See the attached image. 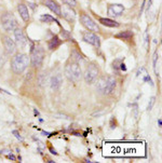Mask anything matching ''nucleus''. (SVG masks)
<instances>
[{
    "mask_svg": "<svg viewBox=\"0 0 162 163\" xmlns=\"http://www.w3.org/2000/svg\"><path fill=\"white\" fill-rule=\"evenodd\" d=\"M117 86V81L113 77H102L100 79H98L96 84L97 91L100 92V94H104V95H108V94H111L115 90H116Z\"/></svg>",
    "mask_w": 162,
    "mask_h": 163,
    "instance_id": "nucleus-1",
    "label": "nucleus"
},
{
    "mask_svg": "<svg viewBox=\"0 0 162 163\" xmlns=\"http://www.w3.org/2000/svg\"><path fill=\"white\" fill-rule=\"evenodd\" d=\"M29 65V56L27 54H16L12 59L11 67L15 74H22L26 70V68Z\"/></svg>",
    "mask_w": 162,
    "mask_h": 163,
    "instance_id": "nucleus-2",
    "label": "nucleus"
},
{
    "mask_svg": "<svg viewBox=\"0 0 162 163\" xmlns=\"http://www.w3.org/2000/svg\"><path fill=\"white\" fill-rule=\"evenodd\" d=\"M65 76L69 81L77 82L82 77V71H81V67L79 66L78 62H69L67 65L65 66Z\"/></svg>",
    "mask_w": 162,
    "mask_h": 163,
    "instance_id": "nucleus-3",
    "label": "nucleus"
},
{
    "mask_svg": "<svg viewBox=\"0 0 162 163\" xmlns=\"http://www.w3.org/2000/svg\"><path fill=\"white\" fill-rule=\"evenodd\" d=\"M43 59H44V50L41 47H36L32 49L29 56V61L32 63V67L39 68L42 65Z\"/></svg>",
    "mask_w": 162,
    "mask_h": 163,
    "instance_id": "nucleus-4",
    "label": "nucleus"
},
{
    "mask_svg": "<svg viewBox=\"0 0 162 163\" xmlns=\"http://www.w3.org/2000/svg\"><path fill=\"white\" fill-rule=\"evenodd\" d=\"M1 24L2 27L7 32H13L17 27V22H16L15 16L12 12H5L1 16Z\"/></svg>",
    "mask_w": 162,
    "mask_h": 163,
    "instance_id": "nucleus-5",
    "label": "nucleus"
},
{
    "mask_svg": "<svg viewBox=\"0 0 162 163\" xmlns=\"http://www.w3.org/2000/svg\"><path fill=\"white\" fill-rule=\"evenodd\" d=\"M98 74H100L98 67H97L95 64H90L89 66L86 67V71H84V74H83L84 81H86L88 84H93V83L97 80Z\"/></svg>",
    "mask_w": 162,
    "mask_h": 163,
    "instance_id": "nucleus-6",
    "label": "nucleus"
},
{
    "mask_svg": "<svg viewBox=\"0 0 162 163\" xmlns=\"http://www.w3.org/2000/svg\"><path fill=\"white\" fill-rule=\"evenodd\" d=\"M80 21L81 23H82V25H83L84 27H86V29L89 30V32H98V26L96 25V23H95L93 20L90 17L88 14H81L80 16Z\"/></svg>",
    "mask_w": 162,
    "mask_h": 163,
    "instance_id": "nucleus-7",
    "label": "nucleus"
},
{
    "mask_svg": "<svg viewBox=\"0 0 162 163\" xmlns=\"http://www.w3.org/2000/svg\"><path fill=\"white\" fill-rule=\"evenodd\" d=\"M82 39H83L84 42L90 43V44L96 47V48H100V37L93 32H84L83 35H82Z\"/></svg>",
    "mask_w": 162,
    "mask_h": 163,
    "instance_id": "nucleus-8",
    "label": "nucleus"
},
{
    "mask_svg": "<svg viewBox=\"0 0 162 163\" xmlns=\"http://www.w3.org/2000/svg\"><path fill=\"white\" fill-rule=\"evenodd\" d=\"M14 32V38H15V44L16 47H19L20 49H24L27 46V38L24 35V32L21 28L16 27Z\"/></svg>",
    "mask_w": 162,
    "mask_h": 163,
    "instance_id": "nucleus-9",
    "label": "nucleus"
},
{
    "mask_svg": "<svg viewBox=\"0 0 162 163\" xmlns=\"http://www.w3.org/2000/svg\"><path fill=\"white\" fill-rule=\"evenodd\" d=\"M2 42H3V46H4V49L7 53L12 55V54L15 53V50H16V44H15V41L12 40L10 37L8 36H3L2 37Z\"/></svg>",
    "mask_w": 162,
    "mask_h": 163,
    "instance_id": "nucleus-10",
    "label": "nucleus"
},
{
    "mask_svg": "<svg viewBox=\"0 0 162 163\" xmlns=\"http://www.w3.org/2000/svg\"><path fill=\"white\" fill-rule=\"evenodd\" d=\"M124 11V7L120 3H113V5H110L108 7L107 13L109 16H120Z\"/></svg>",
    "mask_w": 162,
    "mask_h": 163,
    "instance_id": "nucleus-11",
    "label": "nucleus"
},
{
    "mask_svg": "<svg viewBox=\"0 0 162 163\" xmlns=\"http://www.w3.org/2000/svg\"><path fill=\"white\" fill-rule=\"evenodd\" d=\"M42 2H43V5H46L48 9H50L54 14H56V15H58V16L62 15L61 5H59L56 1H54V0H42Z\"/></svg>",
    "mask_w": 162,
    "mask_h": 163,
    "instance_id": "nucleus-12",
    "label": "nucleus"
},
{
    "mask_svg": "<svg viewBox=\"0 0 162 163\" xmlns=\"http://www.w3.org/2000/svg\"><path fill=\"white\" fill-rule=\"evenodd\" d=\"M63 83V78L61 74H56V75H53L50 79V86L53 91H57L59 90L61 86Z\"/></svg>",
    "mask_w": 162,
    "mask_h": 163,
    "instance_id": "nucleus-13",
    "label": "nucleus"
},
{
    "mask_svg": "<svg viewBox=\"0 0 162 163\" xmlns=\"http://www.w3.org/2000/svg\"><path fill=\"white\" fill-rule=\"evenodd\" d=\"M17 11H19L20 15H21V17L23 19V21L25 22H28L29 21V12H28V9H27V7L25 5H23V3H20L19 5H17Z\"/></svg>",
    "mask_w": 162,
    "mask_h": 163,
    "instance_id": "nucleus-14",
    "label": "nucleus"
},
{
    "mask_svg": "<svg viewBox=\"0 0 162 163\" xmlns=\"http://www.w3.org/2000/svg\"><path fill=\"white\" fill-rule=\"evenodd\" d=\"M100 23L107 27H119V23H117L116 21H112L110 19H105V17L100 19Z\"/></svg>",
    "mask_w": 162,
    "mask_h": 163,
    "instance_id": "nucleus-15",
    "label": "nucleus"
},
{
    "mask_svg": "<svg viewBox=\"0 0 162 163\" xmlns=\"http://www.w3.org/2000/svg\"><path fill=\"white\" fill-rule=\"evenodd\" d=\"M61 43H62V41L59 40V38L57 36H54L51 40L49 41V49L50 50H55L61 46Z\"/></svg>",
    "mask_w": 162,
    "mask_h": 163,
    "instance_id": "nucleus-16",
    "label": "nucleus"
},
{
    "mask_svg": "<svg viewBox=\"0 0 162 163\" xmlns=\"http://www.w3.org/2000/svg\"><path fill=\"white\" fill-rule=\"evenodd\" d=\"M40 21L43 22V23H53V22H55V23H58V21H57V20H55L53 16L49 15V14H43V15L40 17Z\"/></svg>",
    "mask_w": 162,
    "mask_h": 163,
    "instance_id": "nucleus-17",
    "label": "nucleus"
},
{
    "mask_svg": "<svg viewBox=\"0 0 162 163\" xmlns=\"http://www.w3.org/2000/svg\"><path fill=\"white\" fill-rule=\"evenodd\" d=\"M62 15L64 16L65 19H67L68 21H70V22L75 21V16H76L75 12H71V11H69V10H64Z\"/></svg>",
    "mask_w": 162,
    "mask_h": 163,
    "instance_id": "nucleus-18",
    "label": "nucleus"
},
{
    "mask_svg": "<svg viewBox=\"0 0 162 163\" xmlns=\"http://www.w3.org/2000/svg\"><path fill=\"white\" fill-rule=\"evenodd\" d=\"M116 37L122 38V39H130V38L133 37V34L131 32H129V30H127V32H120V34H118Z\"/></svg>",
    "mask_w": 162,
    "mask_h": 163,
    "instance_id": "nucleus-19",
    "label": "nucleus"
},
{
    "mask_svg": "<svg viewBox=\"0 0 162 163\" xmlns=\"http://www.w3.org/2000/svg\"><path fill=\"white\" fill-rule=\"evenodd\" d=\"M63 3H65L66 5H68V7H71V8H74V7H76L77 5V1L76 0H62Z\"/></svg>",
    "mask_w": 162,
    "mask_h": 163,
    "instance_id": "nucleus-20",
    "label": "nucleus"
},
{
    "mask_svg": "<svg viewBox=\"0 0 162 163\" xmlns=\"http://www.w3.org/2000/svg\"><path fill=\"white\" fill-rule=\"evenodd\" d=\"M154 102H156V97L154 96H152L150 98V101H149V103H148V106H147V110H151L152 109V107H154Z\"/></svg>",
    "mask_w": 162,
    "mask_h": 163,
    "instance_id": "nucleus-21",
    "label": "nucleus"
},
{
    "mask_svg": "<svg viewBox=\"0 0 162 163\" xmlns=\"http://www.w3.org/2000/svg\"><path fill=\"white\" fill-rule=\"evenodd\" d=\"M71 56L74 57L75 62H79L80 59H82V56H81L79 53H77V52H73V55H71Z\"/></svg>",
    "mask_w": 162,
    "mask_h": 163,
    "instance_id": "nucleus-22",
    "label": "nucleus"
},
{
    "mask_svg": "<svg viewBox=\"0 0 162 163\" xmlns=\"http://www.w3.org/2000/svg\"><path fill=\"white\" fill-rule=\"evenodd\" d=\"M13 134H14V135H15L16 138L20 139V140H22V137H21V135H20V134H19V132H17V131H13Z\"/></svg>",
    "mask_w": 162,
    "mask_h": 163,
    "instance_id": "nucleus-23",
    "label": "nucleus"
},
{
    "mask_svg": "<svg viewBox=\"0 0 162 163\" xmlns=\"http://www.w3.org/2000/svg\"><path fill=\"white\" fill-rule=\"evenodd\" d=\"M8 158L9 159H12V160H15V157H14L13 155H11V153H10V155H8Z\"/></svg>",
    "mask_w": 162,
    "mask_h": 163,
    "instance_id": "nucleus-24",
    "label": "nucleus"
},
{
    "mask_svg": "<svg viewBox=\"0 0 162 163\" xmlns=\"http://www.w3.org/2000/svg\"><path fill=\"white\" fill-rule=\"evenodd\" d=\"M51 151H52V153H53V155H57L56 151H55V150H53V149H52V148H51Z\"/></svg>",
    "mask_w": 162,
    "mask_h": 163,
    "instance_id": "nucleus-25",
    "label": "nucleus"
},
{
    "mask_svg": "<svg viewBox=\"0 0 162 163\" xmlns=\"http://www.w3.org/2000/svg\"><path fill=\"white\" fill-rule=\"evenodd\" d=\"M158 122H159V126H161V124H162V121H161V119H159V121H158Z\"/></svg>",
    "mask_w": 162,
    "mask_h": 163,
    "instance_id": "nucleus-26",
    "label": "nucleus"
},
{
    "mask_svg": "<svg viewBox=\"0 0 162 163\" xmlns=\"http://www.w3.org/2000/svg\"><path fill=\"white\" fill-rule=\"evenodd\" d=\"M0 91H1V90H0Z\"/></svg>",
    "mask_w": 162,
    "mask_h": 163,
    "instance_id": "nucleus-27",
    "label": "nucleus"
}]
</instances>
